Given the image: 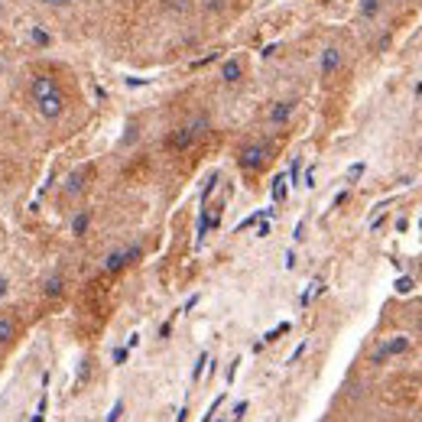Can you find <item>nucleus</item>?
<instances>
[{
  "label": "nucleus",
  "instance_id": "nucleus-25",
  "mask_svg": "<svg viewBox=\"0 0 422 422\" xmlns=\"http://www.w3.org/2000/svg\"><path fill=\"white\" fill-rule=\"evenodd\" d=\"M364 176V163H354V166L347 169V179H361Z\"/></svg>",
  "mask_w": 422,
  "mask_h": 422
},
{
  "label": "nucleus",
  "instance_id": "nucleus-24",
  "mask_svg": "<svg viewBox=\"0 0 422 422\" xmlns=\"http://www.w3.org/2000/svg\"><path fill=\"white\" fill-rule=\"evenodd\" d=\"M286 331H289V322H282L280 329H273L270 335H266V341H276V338H280V335H286Z\"/></svg>",
  "mask_w": 422,
  "mask_h": 422
},
{
  "label": "nucleus",
  "instance_id": "nucleus-30",
  "mask_svg": "<svg viewBox=\"0 0 422 422\" xmlns=\"http://www.w3.org/2000/svg\"><path fill=\"white\" fill-rule=\"evenodd\" d=\"M266 234H270V225H266V221H263V225L257 227V237H266Z\"/></svg>",
  "mask_w": 422,
  "mask_h": 422
},
{
  "label": "nucleus",
  "instance_id": "nucleus-2",
  "mask_svg": "<svg viewBox=\"0 0 422 422\" xmlns=\"http://www.w3.org/2000/svg\"><path fill=\"white\" fill-rule=\"evenodd\" d=\"M205 133H208V117H198V121H192V123H182V127H176V130L166 137V150L169 153H186V150H192Z\"/></svg>",
  "mask_w": 422,
  "mask_h": 422
},
{
  "label": "nucleus",
  "instance_id": "nucleus-21",
  "mask_svg": "<svg viewBox=\"0 0 422 422\" xmlns=\"http://www.w3.org/2000/svg\"><path fill=\"white\" fill-rule=\"evenodd\" d=\"M121 413H123V400H117V403L111 406V413H107V419H104V422H117V419H121Z\"/></svg>",
  "mask_w": 422,
  "mask_h": 422
},
{
  "label": "nucleus",
  "instance_id": "nucleus-17",
  "mask_svg": "<svg viewBox=\"0 0 422 422\" xmlns=\"http://www.w3.org/2000/svg\"><path fill=\"white\" fill-rule=\"evenodd\" d=\"M46 296H49V299H56V296H62V276H52V280L46 282Z\"/></svg>",
  "mask_w": 422,
  "mask_h": 422
},
{
  "label": "nucleus",
  "instance_id": "nucleus-29",
  "mask_svg": "<svg viewBox=\"0 0 422 422\" xmlns=\"http://www.w3.org/2000/svg\"><path fill=\"white\" fill-rule=\"evenodd\" d=\"M306 186H309V188L315 186V169H312V166H309V172H306Z\"/></svg>",
  "mask_w": 422,
  "mask_h": 422
},
{
  "label": "nucleus",
  "instance_id": "nucleus-13",
  "mask_svg": "<svg viewBox=\"0 0 422 422\" xmlns=\"http://www.w3.org/2000/svg\"><path fill=\"white\" fill-rule=\"evenodd\" d=\"M13 335H17V322L10 319V315H3V319H0V345L13 341Z\"/></svg>",
  "mask_w": 422,
  "mask_h": 422
},
{
  "label": "nucleus",
  "instance_id": "nucleus-5",
  "mask_svg": "<svg viewBox=\"0 0 422 422\" xmlns=\"http://www.w3.org/2000/svg\"><path fill=\"white\" fill-rule=\"evenodd\" d=\"M143 257V247L133 244V247H121V250H111L104 257V270L107 273H121L123 266H130L133 260H140Z\"/></svg>",
  "mask_w": 422,
  "mask_h": 422
},
{
  "label": "nucleus",
  "instance_id": "nucleus-18",
  "mask_svg": "<svg viewBox=\"0 0 422 422\" xmlns=\"http://www.w3.org/2000/svg\"><path fill=\"white\" fill-rule=\"evenodd\" d=\"M205 364H208V354H198L195 367H192V384H198V380H202V370H205Z\"/></svg>",
  "mask_w": 422,
  "mask_h": 422
},
{
  "label": "nucleus",
  "instance_id": "nucleus-4",
  "mask_svg": "<svg viewBox=\"0 0 422 422\" xmlns=\"http://www.w3.org/2000/svg\"><path fill=\"white\" fill-rule=\"evenodd\" d=\"M91 179H94V166L91 163H84V166H78L72 176L66 179V188H62V198H78L84 192V188L91 186Z\"/></svg>",
  "mask_w": 422,
  "mask_h": 422
},
{
  "label": "nucleus",
  "instance_id": "nucleus-11",
  "mask_svg": "<svg viewBox=\"0 0 422 422\" xmlns=\"http://www.w3.org/2000/svg\"><path fill=\"white\" fill-rule=\"evenodd\" d=\"M88 225H91V211H78V215L72 218V234L82 237L84 231H88Z\"/></svg>",
  "mask_w": 422,
  "mask_h": 422
},
{
  "label": "nucleus",
  "instance_id": "nucleus-23",
  "mask_svg": "<svg viewBox=\"0 0 422 422\" xmlns=\"http://www.w3.org/2000/svg\"><path fill=\"white\" fill-rule=\"evenodd\" d=\"M127 354H130V347H114V364H123Z\"/></svg>",
  "mask_w": 422,
  "mask_h": 422
},
{
  "label": "nucleus",
  "instance_id": "nucleus-28",
  "mask_svg": "<svg viewBox=\"0 0 422 422\" xmlns=\"http://www.w3.org/2000/svg\"><path fill=\"white\" fill-rule=\"evenodd\" d=\"M7 292H10V282H7V276H0V299H3Z\"/></svg>",
  "mask_w": 422,
  "mask_h": 422
},
{
  "label": "nucleus",
  "instance_id": "nucleus-22",
  "mask_svg": "<svg viewBox=\"0 0 422 422\" xmlns=\"http://www.w3.org/2000/svg\"><path fill=\"white\" fill-rule=\"evenodd\" d=\"M413 289V280H409V276H400V280H396V292H409Z\"/></svg>",
  "mask_w": 422,
  "mask_h": 422
},
{
  "label": "nucleus",
  "instance_id": "nucleus-19",
  "mask_svg": "<svg viewBox=\"0 0 422 422\" xmlns=\"http://www.w3.org/2000/svg\"><path fill=\"white\" fill-rule=\"evenodd\" d=\"M29 39H33L36 46H49V33H46V29H39V27H33V33H29Z\"/></svg>",
  "mask_w": 422,
  "mask_h": 422
},
{
  "label": "nucleus",
  "instance_id": "nucleus-9",
  "mask_svg": "<svg viewBox=\"0 0 422 422\" xmlns=\"http://www.w3.org/2000/svg\"><path fill=\"white\" fill-rule=\"evenodd\" d=\"M341 68V49L338 46H329L322 52V78H331Z\"/></svg>",
  "mask_w": 422,
  "mask_h": 422
},
{
  "label": "nucleus",
  "instance_id": "nucleus-10",
  "mask_svg": "<svg viewBox=\"0 0 422 422\" xmlns=\"http://www.w3.org/2000/svg\"><path fill=\"white\" fill-rule=\"evenodd\" d=\"M241 78H244V62H241V59H227L225 66H221V82L237 84Z\"/></svg>",
  "mask_w": 422,
  "mask_h": 422
},
{
  "label": "nucleus",
  "instance_id": "nucleus-7",
  "mask_svg": "<svg viewBox=\"0 0 422 422\" xmlns=\"http://www.w3.org/2000/svg\"><path fill=\"white\" fill-rule=\"evenodd\" d=\"M406 351H409V338H406V335H393L390 341H384V345L374 351V364H380V361H386V357L406 354Z\"/></svg>",
  "mask_w": 422,
  "mask_h": 422
},
{
  "label": "nucleus",
  "instance_id": "nucleus-12",
  "mask_svg": "<svg viewBox=\"0 0 422 422\" xmlns=\"http://www.w3.org/2000/svg\"><path fill=\"white\" fill-rule=\"evenodd\" d=\"M286 182H289V176H286V172H280V176L273 179V202H286V192H289V188H286Z\"/></svg>",
  "mask_w": 422,
  "mask_h": 422
},
{
  "label": "nucleus",
  "instance_id": "nucleus-6",
  "mask_svg": "<svg viewBox=\"0 0 422 422\" xmlns=\"http://www.w3.org/2000/svg\"><path fill=\"white\" fill-rule=\"evenodd\" d=\"M221 215H225V202H215V205H202V218H198V241L215 231L221 225Z\"/></svg>",
  "mask_w": 422,
  "mask_h": 422
},
{
  "label": "nucleus",
  "instance_id": "nucleus-16",
  "mask_svg": "<svg viewBox=\"0 0 422 422\" xmlns=\"http://www.w3.org/2000/svg\"><path fill=\"white\" fill-rule=\"evenodd\" d=\"M215 186H218V172H211V176L205 179V188H202V205H208V198H211Z\"/></svg>",
  "mask_w": 422,
  "mask_h": 422
},
{
  "label": "nucleus",
  "instance_id": "nucleus-20",
  "mask_svg": "<svg viewBox=\"0 0 422 422\" xmlns=\"http://www.w3.org/2000/svg\"><path fill=\"white\" fill-rule=\"evenodd\" d=\"M36 3H43V7H52V10H66V7H72L75 0H36Z\"/></svg>",
  "mask_w": 422,
  "mask_h": 422
},
{
  "label": "nucleus",
  "instance_id": "nucleus-32",
  "mask_svg": "<svg viewBox=\"0 0 422 422\" xmlns=\"http://www.w3.org/2000/svg\"><path fill=\"white\" fill-rule=\"evenodd\" d=\"M186 416H188V409L182 406V409H179V416H176V422H186Z\"/></svg>",
  "mask_w": 422,
  "mask_h": 422
},
{
  "label": "nucleus",
  "instance_id": "nucleus-31",
  "mask_svg": "<svg viewBox=\"0 0 422 422\" xmlns=\"http://www.w3.org/2000/svg\"><path fill=\"white\" fill-rule=\"evenodd\" d=\"M3 20H7V3L0 0V23H3Z\"/></svg>",
  "mask_w": 422,
  "mask_h": 422
},
{
  "label": "nucleus",
  "instance_id": "nucleus-26",
  "mask_svg": "<svg viewBox=\"0 0 422 422\" xmlns=\"http://www.w3.org/2000/svg\"><path fill=\"white\" fill-rule=\"evenodd\" d=\"M244 413H247V400H241V403L234 406V413H231V419H241Z\"/></svg>",
  "mask_w": 422,
  "mask_h": 422
},
{
  "label": "nucleus",
  "instance_id": "nucleus-1",
  "mask_svg": "<svg viewBox=\"0 0 422 422\" xmlns=\"http://www.w3.org/2000/svg\"><path fill=\"white\" fill-rule=\"evenodd\" d=\"M29 98H33V107L43 121H59L66 114V91L52 75H33Z\"/></svg>",
  "mask_w": 422,
  "mask_h": 422
},
{
  "label": "nucleus",
  "instance_id": "nucleus-14",
  "mask_svg": "<svg viewBox=\"0 0 422 422\" xmlns=\"http://www.w3.org/2000/svg\"><path fill=\"white\" fill-rule=\"evenodd\" d=\"M380 10H384L380 0H361V20H377Z\"/></svg>",
  "mask_w": 422,
  "mask_h": 422
},
{
  "label": "nucleus",
  "instance_id": "nucleus-8",
  "mask_svg": "<svg viewBox=\"0 0 422 422\" xmlns=\"http://www.w3.org/2000/svg\"><path fill=\"white\" fill-rule=\"evenodd\" d=\"M292 111H296V101H276L270 107V114H266V121L273 123V127H286L292 117Z\"/></svg>",
  "mask_w": 422,
  "mask_h": 422
},
{
  "label": "nucleus",
  "instance_id": "nucleus-3",
  "mask_svg": "<svg viewBox=\"0 0 422 422\" xmlns=\"http://www.w3.org/2000/svg\"><path fill=\"white\" fill-rule=\"evenodd\" d=\"M270 160H273V143L270 140H253L237 153V166L244 169V172H260Z\"/></svg>",
  "mask_w": 422,
  "mask_h": 422
},
{
  "label": "nucleus",
  "instance_id": "nucleus-15",
  "mask_svg": "<svg viewBox=\"0 0 422 422\" xmlns=\"http://www.w3.org/2000/svg\"><path fill=\"white\" fill-rule=\"evenodd\" d=\"M322 289H325V286H322V280H315V282H312V286H309V289L302 292V299H299V302H302V306H309V302L315 299V296H319Z\"/></svg>",
  "mask_w": 422,
  "mask_h": 422
},
{
  "label": "nucleus",
  "instance_id": "nucleus-27",
  "mask_svg": "<svg viewBox=\"0 0 422 422\" xmlns=\"http://www.w3.org/2000/svg\"><path fill=\"white\" fill-rule=\"evenodd\" d=\"M306 347H309V345H306V341H302V345H299V347H296V351H292V357H289V361H299V357H302V354H306Z\"/></svg>",
  "mask_w": 422,
  "mask_h": 422
}]
</instances>
